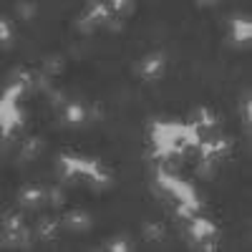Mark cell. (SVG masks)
Returning <instances> with one entry per match:
<instances>
[{
    "label": "cell",
    "instance_id": "1",
    "mask_svg": "<svg viewBox=\"0 0 252 252\" xmlns=\"http://www.w3.org/2000/svg\"><path fill=\"white\" fill-rule=\"evenodd\" d=\"M149 144L154 146L152 157H166V154H197L199 139L192 124H174V121H154L149 126Z\"/></svg>",
    "mask_w": 252,
    "mask_h": 252
},
{
    "label": "cell",
    "instance_id": "2",
    "mask_svg": "<svg viewBox=\"0 0 252 252\" xmlns=\"http://www.w3.org/2000/svg\"><path fill=\"white\" fill-rule=\"evenodd\" d=\"M58 177L63 182H76V179H89L91 184L106 187L111 182L109 172L94 159H83L73 154H61L58 157Z\"/></svg>",
    "mask_w": 252,
    "mask_h": 252
},
{
    "label": "cell",
    "instance_id": "3",
    "mask_svg": "<svg viewBox=\"0 0 252 252\" xmlns=\"http://www.w3.org/2000/svg\"><path fill=\"white\" fill-rule=\"evenodd\" d=\"M28 89L20 86V83H13L5 89L3 98H0V126H3V139H10L20 126L26 124V114L20 111V101L28 98Z\"/></svg>",
    "mask_w": 252,
    "mask_h": 252
},
{
    "label": "cell",
    "instance_id": "4",
    "mask_svg": "<svg viewBox=\"0 0 252 252\" xmlns=\"http://www.w3.org/2000/svg\"><path fill=\"white\" fill-rule=\"evenodd\" d=\"M154 182H157V189H161L169 199H174L177 204H184L189 209H194V212H199L202 202H199V197L194 192V187L189 182H184V179H179V174H166V172L157 169L154 172Z\"/></svg>",
    "mask_w": 252,
    "mask_h": 252
},
{
    "label": "cell",
    "instance_id": "5",
    "mask_svg": "<svg viewBox=\"0 0 252 252\" xmlns=\"http://www.w3.org/2000/svg\"><path fill=\"white\" fill-rule=\"evenodd\" d=\"M187 224H189L187 227V237H189V242L197 245V250H207V252L217 250V227L209 220L192 217Z\"/></svg>",
    "mask_w": 252,
    "mask_h": 252
},
{
    "label": "cell",
    "instance_id": "6",
    "mask_svg": "<svg viewBox=\"0 0 252 252\" xmlns=\"http://www.w3.org/2000/svg\"><path fill=\"white\" fill-rule=\"evenodd\" d=\"M111 18V5L109 3H89L86 10L81 13V18L76 20V26L81 33H94L98 26H103Z\"/></svg>",
    "mask_w": 252,
    "mask_h": 252
},
{
    "label": "cell",
    "instance_id": "7",
    "mask_svg": "<svg viewBox=\"0 0 252 252\" xmlns=\"http://www.w3.org/2000/svg\"><path fill=\"white\" fill-rule=\"evenodd\" d=\"M48 202V189L38 187V184H31V187H23L18 192V207L28 209V212H35Z\"/></svg>",
    "mask_w": 252,
    "mask_h": 252
},
{
    "label": "cell",
    "instance_id": "8",
    "mask_svg": "<svg viewBox=\"0 0 252 252\" xmlns=\"http://www.w3.org/2000/svg\"><path fill=\"white\" fill-rule=\"evenodd\" d=\"M164 66H166L164 53H149V56H144L139 61V73L146 81H154V78H159L164 73Z\"/></svg>",
    "mask_w": 252,
    "mask_h": 252
},
{
    "label": "cell",
    "instance_id": "9",
    "mask_svg": "<svg viewBox=\"0 0 252 252\" xmlns=\"http://www.w3.org/2000/svg\"><path fill=\"white\" fill-rule=\"evenodd\" d=\"M61 121L71 124V126L86 124L89 121V106H86V103H78V101H68V106L61 111Z\"/></svg>",
    "mask_w": 252,
    "mask_h": 252
},
{
    "label": "cell",
    "instance_id": "10",
    "mask_svg": "<svg viewBox=\"0 0 252 252\" xmlns=\"http://www.w3.org/2000/svg\"><path fill=\"white\" fill-rule=\"evenodd\" d=\"M229 40L237 46H247L252 40V23L247 18H232V23H229Z\"/></svg>",
    "mask_w": 252,
    "mask_h": 252
},
{
    "label": "cell",
    "instance_id": "11",
    "mask_svg": "<svg viewBox=\"0 0 252 252\" xmlns=\"http://www.w3.org/2000/svg\"><path fill=\"white\" fill-rule=\"evenodd\" d=\"M91 224H94L91 215L83 212V209H71L63 217V227L71 229V232H86V229H91Z\"/></svg>",
    "mask_w": 252,
    "mask_h": 252
},
{
    "label": "cell",
    "instance_id": "12",
    "mask_svg": "<svg viewBox=\"0 0 252 252\" xmlns=\"http://www.w3.org/2000/svg\"><path fill=\"white\" fill-rule=\"evenodd\" d=\"M43 146H46V141L40 139V136H31V139H26L23 146H20V159H23V161H33L40 152H43Z\"/></svg>",
    "mask_w": 252,
    "mask_h": 252
},
{
    "label": "cell",
    "instance_id": "13",
    "mask_svg": "<svg viewBox=\"0 0 252 252\" xmlns=\"http://www.w3.org/2000/svg\"><path fill=\"white\" fill-rule=\"evenodd\" d=\"M58 235V220L56 217H40L35 224V237L38 240H53Z\"/></svg>",
    "mask_w": 252,
    "mask_h": 252
},
{
    "label": "cell",
    "instance_id": "14",
    "mask_svg": "<svg viewBox=\"0 0 252 252\" xmlns=\"http://www.w3.org/2000/svg\"><path fill=\"white\" fill-rule=\"evenodd\" d=\"M63 68H66V58H63L61 53H51V56H46L43 58V71L46 76H58V73H63Z\"/></svg>",
    "mask_w": 252,
    "mask_h": 252
},
{
    "label": "cell",
    "instance_id": "15",
    "mask_svg": "<svg viewBox=\"0 0 252 252\" xmlns=\"http://www.w3.org/2000/svg\"><path fill=\"white\" fill-rule=\"evenodd\" d=\"M217 164H220V159H212V157H199V161H197V174H199L202 179H212V177H215V172H217Z\"/></svg>",
    "mask_w": 252,
    "mask_h": 252
},
{
    "label": "cell",
    "instance_id": "16",
    "mask_svg": "<svg viewBox=\"0 0 252 252\" xmlns=\"http://www.w3.org/2000/svg\"><path fill=\"white\" fill-rule=\"evenodd\" d=\"M240 121L250 131V126H252V98H250V91H245L240 96Z\"/></svg>",
    "mask_w": 252,
    "mask_h": 252
},
{
    "label": "cell",
    "instance_id": "17",
    "mask_svg": "<svg viewBox=\"0 0 252 252\" xmlns=\"http://www.w3.org/2000/svg\"><path fill=\"white\" fill-rule=\"evenodd\" d=\"M26 227V220L20 212H5L3 215V232H18Z\"/></svg>",
    "mask_w": 252,
    "mask_h": 252
},
{
    "label": "cell",
    "instance_id": "18",
    "mask_svg": "<svg viewBox=\"0 0 252 252\" xmlns=\"http://www.w3.org/2000/svg\"><path fill=\"white\" fill-rule=\"evenodd\" d=\"M15 40V31H13V20H8L5 15L0 18V46L3 48H10Z\"/></svg>",
    "mask_w": 252,
    "mask_h": 252
},
{
    "label": "cell",
    "instance_id": "19",
    "mask_svg": "<svg viewBox=\"0 0 252 252\" xmlns=\"http://www.w3.org/2000/svg\"><path fill=\"white\" fill-rule=\"evenodd\" d=\"M111 5V15H116V18H129L134 10H136V3L134 0H114V3H109Z\"/></svg>",
    "mask_w": 252,
    "mask_h": 252
},
{
    "label": "cell",
    "instance_id": "20",
    "mask_svg": "<svg viewBox=\"0 0 252 252\" xmlns=\"http://www.w3.org/2000/svg\"><path fill=\"white\" fill-rule=\"evenodd\" d=\"M103 250H109V252H131L134 242L126 235H119V237H114V240H109L106 245H103Z\"/></svg>",
    "mask_w": 252,
    "mask_h": 252
},
{
    "label": "cell",
    "instance_id": "21",
    "mask_svg": "<svg viewBox=\"0 0 252 252\" xmlns=\"http://www.w3.org/2000/svg\"><path fill=\"white\" fill-rule=\"evenodd\" d=\"M164 235H166L164 224H159V222H144V237L149 242H161Z\"/></svg>",
    "mask_w": 252,
    "mask_h": 252
},
{
    "label": "cell",
    "instance_id": "22",
    "mask_svg": "<svg viewBox=\"0 0 252 252\" xmlns=\"http://www.w3.org/2000/svg\"><path fill=\"white\" fill-rule=\"evenodd\" d=\"M48 204H51L53 209H61L63 204H66V192H63L61 187H51V189H48Z\"/></svg>",
    "mask_w": 252,
    "mask_h": 252
},
{
    "label": "cell",
    "instance_id": "23",
    "mask_svg": "<svg viewBox=\"0 0 252 252\" xmlns=\"http://www.w3.org/2000/svg\"><path fill=\"white\" fill-rule=\"evenodd\" d=\"M48 101H51V106H53L56 111H63V109L68 106V98H66V94H63V91H56V89L48 94Z\"/></svg>",
    "mask_w": 252,
    "mask_h": 252
},
{
    "label": "cell",
    "instance_id": "24",
    "mask_svg": "<svg viewBox=\"0 0 252 252\" xmlns=\"http://www.w3.org/2000/svg\"><path fill=\"white\" fill-rule=\"evenodd\" d=\"M15 10H18V15L23 18V20H31V18H35L38 5L35 3H15Z\"/></svg>",
    "mask_w": 252,
    "mask_h": 252
},
{
    "label": "cell",
    "instance_id": "25",
    "mask_svg": "<svg viewBox=\"0 0 252 252\" xmlns=\"http://www.w3.org/2000/svg\"><path fill=\"white\" fill-rule=\"evenodd\" d=\"M103 28H106L109 33H121V28H124V20L121 18H116V15H111L106 23H103Z\"/></svg>",
    "mask_w": 252,
    "mask_h": 252
},
{
    "label": "cell",
    "instance_id": "26",
    "mask_svg": "<svg viewBox=\"0 0 252 252\" xmlns=\"http://www.w3.org/2000/svg\"><path fill=\"white\" fill-rule=\"evenodd\" d=\"M101 119H103L101 106H98V103H91V106H89V121H101Z\"/></svg>",
    "mask_w": 252,
    "mask_h": 252
}]
</instances>
